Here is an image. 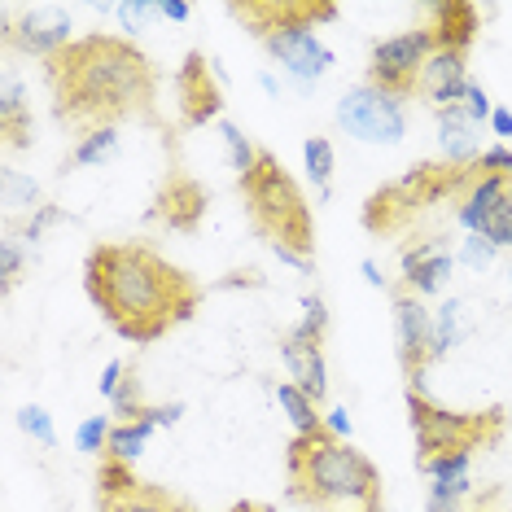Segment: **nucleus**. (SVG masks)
I'll use <instances>...</instances> for the list:
<instances>
[{
  "label": "nucleus",
  "instance_id": "nucleus-1",
  "mask_svg": "<svg viewBox=\"0 0 512 512\" xmlns=\"http://www.w3.org/2000/svg\"><path fill=\"white\" fill-rule=\"evenodd\" d=\"M53 114L79 132H101L123 119H154L158 71L123 36H84L44 62Z\"/></svg>",
  "mask_w": 512,
  "mask_h": 512
},
{
  "label": "nucleus",
  "instance_id": "nucleus-2",
  "mask_svg": "<svg viewBox=\"0 0 512 512\" xmlns=\"http://www.w3.org/2000/svg\"><path fill=\"white\" fill-rule=\"evenodd\" d=\"M84 294L110 320V329L136 346L167 337L202 302L193 276L141 241L92 250L84 259Z\"/></svg>",
  "mask_w": 512,
  "mask_h": 512
},
{
  "label": "nucleus",
  "instance_id": "nucleus-3",
  "mask_svg": "<svg viewBox=\"0 0 512 512\" xmlns=\"http://www.w3.org/2000/svg\"><path fill=\"white\" fill-rule=\"evenodd\" d=\"M289 495L311 512H381V473L351 442L320 434H294L285 451Z\"/></svg>",
  "mask_w": 512,
  "mask_h": 512
},
{
  "label": "nucleus",
  "instance_id": "nucleus-4",
  "mask_svg": "<svg viewBox=\"0 0 512 512\" xmlns=\"http://www.w3.org/2000/svg\"><path fill=\"white\" fill-rule=\"evenodd\" d=\"M241 197L250 206V224L267 241V250L281 263L311 272V250H316V219L302 197L298 180L285 171V162L276 154L259 149L250 176H241Z\"/></svg>",
  "mask_w": 512,
  "mask_h": 512
},
{
  "label": "nucleus",
  "instance_id": "nucleus-5",
  "mask_svg": "<svg viewBox=\"0 0 512 512\" xmlns=\"http://www.w3.org/2000/svg\"><path fill=\"white\" fill-rule=\"evenodd\" d=\"M232 18L250 22V31L267 44V53L276 62H285V71L316 84V79L333 66V49L316 36L320 22L337 18V5H289V0H250V5H228Z\"/></svg>",
  "mask_w": 512,
  "mask_h": 512
},
{
  "label": "nucleus",
  "instance_id": "nucleus-6",
  "mask_svg": "<svg viewBox=\"0 0 512 512\" xmlns=\"http://www.w3.org/2000/svg\"><path fill=\"white\" fill-rule=\"evenodd\" d=\"M477 176H482L477 162H469V167H456V162H421L403 180H394L368 197L364 228L372 237H394L407 224H416V215H425L429 206L447 202V197H464V189Z\"/></svg>",
  "mask_w": 512,
  "mask_h": 512
},
{
  "label": "nucleus",
  "instance_id": "nucleus-7",
  "mask_svg": "<svg viewBox=\"0 0 512 512\" xmlns=\"http://www.w3.org/2000/svg\"><path fill=\"white\" fill-rule=\"evenodd\" d=\"M407 416H412V434H416V464L434 460V456H456L469 451L477 456L482 447H495L504 434V412H447V407L429 403L421 390H407Z\"/></svg>",
  "mask_w": 512,
  "mask_h": 512
},
{
  "label": "nucleus",
  "instance_id": "nucleus-8",
  "mask_svg": "<svg viewBox=\"0 0 512 512\" xmlns=\"http://www.w3.org/2000/svg\"><path fill=\"white\" fill-rule=\"evenodd\" d=\"M434 49L438 44H434L429 22L425 27H412V31H399V36L381 40L377 49H372V57H368V84L390 92V97H399V101H407L416 88H421V71H425V62H429V53Z\"/></svg>",
  "mask_w": 512,
  "mask_h": 512
},
{
  "label": "nucleus",
  "instance_id": "nucleus-9",
  "mask_svg": "<svg viewBox=\"0 0 512 512\" xmlns=\"http://www.w3.org/2000/svg\"><path fill=\"white\" fill-rule=\"evenodd\" d=\"M337 123L368 145H399L403 132H407V110H403L399 97H390V92L359 84L337 101Z\"/></svg>",
  "mask_w": 512,
  "mask_h": 512
},
{
  "label": "nucleus",
  "instance_id": "nucleus-10",
  "mask_svg": "<svg viewBox=\"0 0 512 512\" xmlns=\"http://www.w3.org/2000/svg\"><path fill=\"white\" fill-rule=\"evenodd\" d=\"M97 504L101 512H197L189 499L162 491L154 482H141L132 464L123 460H101L97 469Z\"/></svg>",
  "mask_w": 512,
  "mask_h": 512
},
{
  "label": "nucleus",
  "instance_id": "nucleus-11",
  "mask_svg": "<svg viewBox=\"0 0 512 512\" xmlns=\"http://www.w3.org/2000/svg\"><path fill=\"white\" fill-rule=\"evenodd\" d=\"M394 337H399V364H403L407 390H421L425 368L434 364V316L403 285H394Z\"/></svg>",
  "mask_w": 512,
  "mask_h": 512
},
{
  "label": "nucleus",
  "instance_id": "nucleus-12",
  "mask_svg": "<svg viewBox=\"0 0 512 512\" xmlns=\"http://www.w3.org/2000/svg\"><path fill=\"white\" fill-rule=\"evenodd\" d=\"M176 92H180V110L189 127H206L224 114V92H219V79L206 62V53H189L184 66L176 71Z\"/></svg>",
  "mask_w": 512,
  "mask_h": 512
},
{
  "label": "nucleus",
  "instance_id": "nucleus-13",
  "mask_svg": "<svg viewBox=\"0 0 512 512\" xmlns=\"http://www.w3.org/2000/svg\"><path fill=\"white\" fill-rule=\"evenodd\" d=\"M469 53H456V49H434L421 71V97L429 101L434 110H451V106H464V92H469Z\"/></svg>",
  "mask_w": 512,
  "mask_h": 512
},
{
  "label": "nucleus",
  "instance_id": "nucleus-14",
  "mask_svg": "<svg viewBox=\"0 0 512 512\" xmlns=\"http://www.w3.org/2000/svg\"><path fill=\"white\" fill-rule=\"evenodd\" d=\"M5 44L9 49H22V53H36L49 62L53 53H62L71 44V18L62 9H44V14H27V18H14L5 31Z\"/></svg>",
  "mask_w": 512,
  "mask_h": 512
},
{
  "label": "nucleus",
  "instance_id": "nucleus-15",
  "mask_svg": "<svg viewBox=\"0 0 512 512\" xmlns=\"http://www.w3.org/2000/svg\"><path fill=\"white\" fill-rule=\"evenodd\" d=\"M206 206H211V197H206V189L189 176H171L167 184L158 189L154 197V211H149V219H158V224H167L171 232H193L197 224H202Z\"/></svg>",
  "mask_w": 512,
  "mask_h": 512
},
{
  "label": "nucleus",
  "instance_id": "nucleus-16",
  "mask_svg": "<svg viewBox=\"0 0 512 512\" xmlns=\"http://www.w3.org/2000/svg\"><path fill=\"white\" fill-rule=\"evenodd\" d=\"M281 359H285L289 377H294V386L307 394L311 403H324V394H329V368H324L320 342H302L298 333H285Z\"/></svg>",
  "mask_w": 512,
  "mask_h": 512
},
{
  "label": "nucleus",
  "instance_id": "nucleus-17",
  "mask_svg": "<svg viewBox=\"0 0 512 512\" xmlns=\"http://www.w3.org/2000/svg\"><path fill=\"white\" fill-rule=\"evenodd\" d=\"M508 189H512V176H477L460 197V211H456L460 228L469 237H482L486 224L499 215V206L508 202Z\"/></svg>",
  "mask_w": 512,
  "mask_h": 512
},
{
  "label": "nucleus",
  "instance_id": "nucleus-18",
  "mask_svg": "<svg viewBox=\"0 0 512 512\" xmlns=\"http://www.w3.org/2000/svg\"><path fill=\"white\" fill-rule=\"evenodd\" d=\"M451 276V254L438 246V241H425L416 250H403V289H412L416 298L438 294L442 281Z\"/></svg>",
  "mask_w": 512,
  "mask_h": 512
},
{
  "label": "nucleus",
  "instance_id": "nucleus-19",
  "mask_svg": "<svg viewBox=\"0 0 512 512\" xmlns=\"http://www.w3.org/2000/svg\"><path fill=\"white\" fill-rule=\"evenodd\" d=\"M429 31H434L438 49H456L469 53V44L477 40V9L464 0H447V5L429 9Z\"/></svg>",
  "mask_w": 512,
  "mask_h": 512
},
{
  "label": "nucleus",
  "instance_id": "nucleus-20",
  "mask_svg": "<svg viewBox=\"0 0 512 512\" xmlns=\"http://www.w3.org/2000/svg\"><path fill=\"white\" fill-rule=\"evenodd\" d=\"M477 123L464 114V106H451V110H438V141H442V154L447 162H456V167H469L477 162Z\"/></svg>",
  "mask_w": 512,
  "mask_h": 512
},
{
  "label": "nucleus",
  "instance_id": "nucleus-21",
  "mask_svg": "<svg viewBox=\"0 0 512 512\" xmlns=\"http://www.w3.org/2000/svg\"><path fill=\"white\" fill-rule=\"evenodd\" d=\"M0 132L9 145H31V110H27V88L22 79L5 75L0 84Z\"/></svg>",
  "mask_w": 512,
  "mask_h": 512
},
{
  "label": "nucleus",
  "instance_id": "nucleus-22",
  "mask_svg": "<svg viewBox=\"0 0 512 512\" xmlns=\"http://www.w3.org/2000/svg\"><path fill=\"white\" fill-rule=\"evenodd\" d=\"M276 403L285 407V416L294 421V434H320L324 429V416H320V403H311L294 381H281L276 386Z\"/></svg>",
  "mask_w": 512,
  "mask_h": 512
},
{
  "label": "nucleus",
  "instance_id": "nucleus-23",
  "mask_svg": "<svg viewBox=\"0 0 512 512\" xmlns=\"http://www.w3.org/2000/svg\"><path fill=\"white\" fill-rule=\"evenodd\" d=\"M154 421H119L110 429V447H106V456L110 460H123V464H132V460H141V451H145V442L149 434H154Z\"/></svg>",
  "mask_w": 512,
  "mask_h": 512
},
{
  "label": "nucleus",
  "instance_id": "nucleus-24",
  "mask_svg": "<svg viewBox=\"0 0 512 512\" xmlns=\"http://www.w3.org/2000/svg\"><path fill=\"white\" fill-rule=\"evenodd\" d=\"M119 154V132L114 127H101V132H88L84 141L75 145V167H97V162H110Z\"/></svg>",
  "mask_w": 512,
  "mask_h": 512
},
{
  "label": "nucleus",
  "instance_id": "nucleus-25",
  "mask_svg": "<svg viewBox=\"0 0 512 512\" xmlns=\"http://www.w3.org/2000/svg\"><path fill=\"white\" fill-rule=\"evenodd\" d=\"M302 158H307V171H311V184H316L320 197H329V184H333V145L324 136H311L302 145Z\"/></svg>",
  "mask_w": 512,
  "mask_h": 512
},
{
  "label": "nucleus",
  "instance_id": "nucleus-26",
  "mask_svg": "<svg viewBox=\"0 0 512 512\" xmlns=\"http://www.w3.org/2000/svg\"><path fill=\"white\" fill-rule=\"evenodd\" d=\"M219 136H224V145H228V162H232V171H237V180L250 176L254 162H259V149L246 141V132H241L237 123H219Z\"/></svg>",
  "mask_w": 512,
  "mask_h": 512
},
{
  "label": "nucleus",
  "instance_id": "nucleus-27",
  "mask_svg": "<svg viewBox=\"0 0 512 512\" xmlns=\"http://www.w3.org/2000/svg\"><path fill=\"white\" fill-rule=\"evenodd\" d=\"M145 394H141V377H136V364L127 368V377H123V386L119 394L110 399V416H123V421H141V412H145Z\"/></svg>",
  "mask_w": 512,
  "mask_h": 512
},
{
  "label": "nucleus",
  "instance_id": "nucleus-28",
  "mask_svg": "<svg viewBox=\"0 0 512 512\" xmlns=\"http://www.w3.org/2000/svg\"><path fill=\"white\" fill-rule=\"evenodd\" d=\"M110 429H114L110 416H88V421H79V429H75V447L88 451V456H106Z\"/></svg>",
  "mask_w": 512,
  "mask_h": 512
},
{
  "label": "nucleus",
  "instance_id": "nucleus-29",
  "mask_svg": "<svg viewBox=\"0 0 512 512\" xmlns=\"http://www.w3.org/2000/svg\"><path fill=\"white\" fill-rule=\"evenodd\" d=\"M456 342H460V307L456 302H442L434 316V359H442Z\"/></svg>",
  "mask_w": 512,
  "mask_h": 512
},
{
  "label": "nucleus",
  "instance_id": "nucleus-30",
  "mask_svg": "<svg viewBox=\"0 0 512 512\" xmlns=\"http://www.w3.org/2000/svg\"><path fill=\"white\" fill-rule=\"evenodd\" d=\"M473 469V456L469 451H456V456H434L421 464V473L429 477V482H460V477H469Z\"/></svg>",
  "mask_w": 512,
  "mask_h": 512
},
{
  "label": "nucleus",
  "instance_id": "nucleus-31",
  "mask_svg": "<svg viewBox=\"0 0 512 512\" xmlns=\"http://www.w3.org/2000/svg\"><path fill=\"white\" fill-rule=\"evenodd\" d=\"M302 311H307V316H302V324L294 333L302 337V342H320L324 346V329H329V307H324V298L307 294V298H302Z\"/></svg>",
  "mask_w": 512,
  "mask_h": 512
},
{
  "label": "nucleus",
  "instance_id": "nucleus-32",
  "mask_svg": "<svg viewBox=\"0 0 512 512\" xmlns=\"http://www.w3.org/2000/svg\"><path fill=\"white\" fill-rule=\"evenodd\" d=\"M18 425H22V434H31L40 442V447H57V429H53V416L44 412V407H36V403H27L18 412Z\"/></svg>",
  "mask_w": 512,
  "mask_h": 512
},
{
  "label": "nucleus",
  "instance_id": "nucleus-33",
  "mask_svg": "<svg viewBox=\"0 0 512 512\" xmlns=\"http://www.w3.org/2000/svg\"><path fill=\"white\" fill-rule=\"evenodd\" d=\"M0 184H5V206H31V202H36V197H40L36 180L18 176L14 167H5V176H0Z\"/></svg>",
  "mask_w": 512,
  "mask_h": 512
},
{
  "label": "nucleus",
  "instance_id": "nucleus-34",
  "mask_svg": "<svg viewBox=\"0 0 512 512\" xmlns=\"http://www.w3.org/2000/svg\"><path fill=\"white\" fill-rule=\"evenodd\" d=\"M114 14H119L127 36H136V31H145V22L158 14V5H149V0H127V5H114Z\"/></svg>",
  "mask_w": 512,
  "mask_h": 512
},
{
  "label": "nucleus",
  "instance_id": "nucleus-35",
  "mask_svg": "<svg viewBox=\"0 0 512 512\" xmlns=\"http://www.w3.org/2000/svg\"><path fill=\"white\" fill-rule=\"evenodd\" d=\"M477 171L482 176H512V149L508 145H491L477 154Z\"/></svg>",
  "mask_w": 512,
  "mask_h": 512
},
{
  "label": "nucleus",
  "instance_id": "nucleus-36",
  "mask_svg": "<svg viewBox=\"0 0 512 512\" xmlns=\"http://www.w3.org/2000/svg\"><path fill=\"white\" fill-rule=\"evenodd\" d=\"M464 114H469L473 123H486L495 114V106L486 101V88H477V84H469V92H464Z\"/></svg>",
  "mask_w": 512,
  "mask_h": 512
},
{
  "label": "nucleus",
  "instance_id": "nucleus-37",
  "mask_svg": "<svg viewBox=\"0 0 512 512\" xmlns=\"http://www.w3.org/2000/svg\"><path fill=\"white\" fill-rule=\"evenodd\" d=\"M127 359H110L106 364V372H101V381H97V390L106 394V399H114V394H119V386H123V377H127Z\"/></svg>",
  "mask_w": 512,
  "mask_h": 512
},
{
  "label": "nucleus",
  "instance_id": "nucleus-38",
  "mask_svg": "<svg viewBox=\"0 0 512 512\" xmlns=\"http://www.w3.org/2000/svg\"><path fill=\"white\" fill-rule=\"evenodd\" d=\"M464 263H473V267H486V263H491L495 259V246H491V241H486V237H464Z\"/></svg>",
  "mask_w": 512,
  "mask_h": 512
},
{
  "label": "nucleus",
  "instance_id": "nucleus-39",
  "mask_svg": "<svg viewBox=\"0 0 512 512\" xmlns=\"http://www.w3.org/2000/svg\"><path fill=\"white\" fill-rule=\"evenodd\" d=\"M22 272V250L14 241H0V276H5V285H14Z\"/></svg>",
  "mask_w": 512,
  "mask_h": 512
},
{
  "label": "nucleus",
  "instance_id": "nucleus-40",
  "mask_svg": "<svg viewBox=\"0 0 512 512\" xmlns=\"http://www.w3.org/2000/svg\"><path fill=\"white\" fill-rule=\"evenodd\" d=\"M57 219H62V211H57V206H40V211L27 219V241H40V232L49 228V224H57Z\"/></svg>",
  "mask_w": 512,
  "mask_h": 512
},
{
  "label": "nucleus",
  "instance_id": "nucleus-41",
  "mask_svg": "<svg viewBox=\"0 0 512 512\" xmlns=\"http://www.w3.org/2000/svg\"><path fill=\"white\" fill-rule=\"evenodd\" d=\"M145 421H154V425H176L180 416H184V403H171V407H145Z\"/></svg>",
  "mask_w": 512,
  "mask_h": 512
},
{
  "label": "nucleus",
  "instance_id": "nucleus-42",
  "mask_svg": "<svg viewBox=\"0 0 512 512\" xmlns=\"http://www.w3.org/2000/svg\"><path fill=\"white\" fill-rule=\"evenodd\" d=\"M324 429H329V434L333 438H351V416H346V407H333V412L329 416H324Z\"/></svg>",
  "mask_w": 512,
  "mask_h": 512
},
{
  "label": "nucleus",
  "instance_id": "nucleus-43",
  "mask_svg": "<svg viewBox=\"0 0 512 512\" xmlns=\"http://www.w3.org/2000/svg\"><path fill=\"white\" fill-rule=\"evenodd\" d=\"M158 14H162V18H171V22H189L193 9L184 5V0H162V5H158Z\"/></svg>",
  "mask_w": 512,
  "mask_h": 512
},
{
  "label": "nucleus",
  "instance_id": "nucleus-44",
  "mask_svg": "<svg viewBox=\"0 0 512 512\" xmlns=\"http://www.w3.org/2000/svg\"><path fill=\"white\" fill-rule=\"evenodd\" d=\"M491 127H495V136H512V114H508L504 106H495V114H491Z\"/></svg>",
  "mask_w": 512,
  "mask_h": 512
},
{
  "label": "nucleus",
  "instance_id": "nucleus-45",
  "mask_svg": "<svg viewBox=\"0 0 512 512\" xmlns=\"http://www.w3.org/2000/svg\"><path fill=\"white\" fill-rule=\"evenodd\" d=\"M359 272H364V281H368L372 289H381V285H386V276H381V267L372 263V259H364V263H359Z\"/></svg>",
  "mask_w": 512,
  "mask_h": 512
},
{
  "label": "nucleus",
  "instance_id": "nucleus-46",
  "mask_svg": "<svg viewBox=\"0 0 512 512\" xmlns=\"http://www.w3.org/2000/svg\"><path fill=\"white\" fill-rule=\"evenodd\" d=\"M259 84H263L267 92H272V97H281V84H276V79H272V75H259Z\"/></svg>",
  "mask_w": 512,
  "mask_h": 512
}]
</instances>
